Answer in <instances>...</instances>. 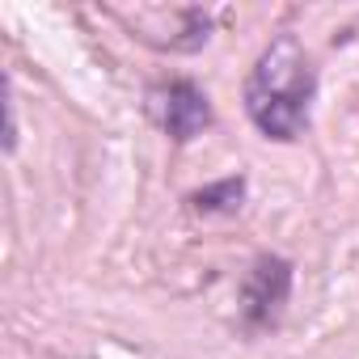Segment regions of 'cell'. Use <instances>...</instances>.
Returning a JSON list of instances; mask_svg holds the SVG:
<instances>
[{"mask_svg": "<svg viewBox=\"0 0 359 359\" xmlns=\"http://www.w3.org/2000/svg\"><path fill=\"white\" fill-rule=\"evenodd\" d=\"M144 110L148 118L173 140V144H191L195 135H203L212 127V102L208 93L187 81V76H173V81H156L144 93Z\"/></svg>", "mask_w": 359, "mask_h": 359, "instance_id": "2", "label": "cell"}, {"mask_svg": "<svg viewBox=\"0 0 359 359\" xmlns=\"http://www.w3.org/2000/svg\"><path fill=\"white\" fill-rule=\"evenodd\" d=\"M292 283H296V271H292L287 258H279V254L254 258V266L241 279V317H245V325L250 330H271L283 317L287 300H292Z\"/></svg>", "mask_w": 359, "mask_h": 359, "instance_id": "3", "label": "cell"}, {"mask_svg": "<svg viewBox=\"0 0 359 359\" xmlns=\"http://www.w3.org/2000/svg\"><path fill=\"white\" fill-rule=\"evenodd\" d=\"M313 97H317V68L304 43L296 34L271 39V47L258 55L245 81L250 123L275 144H296L313 123Z\"/></svg>", "mask_w": 359, "mask_h": 359, "instance_id": "1", "label": "cell"}, {"mask_svg": "<svg viewBox=\"0 0 359 359\" xmlns=\"http://www.w3.org/2000/svg\"><path fill=\"white\" fill-rule=\"evenodd\" d=\"M241 203H245V177L241 173H233V177H224V182H212V187L191 195V208L199 216H237Z\"/></svg>", "mask_w": 359, "mask_h": 359, "instance_id": "4", "label": "cell"}]
</instances>
